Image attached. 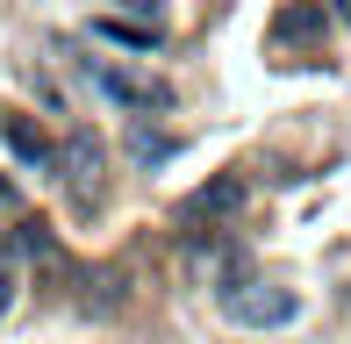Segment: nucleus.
<instances>
[{"label":"nucleus","mask_w":351,"mask_h":344,"mask_svg":"<svg viewBox=\"0 0 351 344\" xmlns=\"http://www.w3.org/2000/svg\"><path fill=\"white\" fill-rule=\"evenodd\" d=\"M14 251H22V258H43V265H58V237H51V223H22V230H14Z\"/></svg>","instance_id":"6e6552de"},{"label":"nucleus","mask_w":351,"mask_h":344,"mask_svg":"<svg viewBox=\"0 0 351 344\" xmlns=\"http://www.w3.org/2000/svg\"><path fill=\"white\" fill-rule=\"evenodd\" d=\"M222 308H230V323H244V330H287V323L301 316L294 287H265V280L230 287V294H222Z\"/></svg>","instance_id":"f257e3e1"},{"label":"nucleus","mask_w":351,"mask_h":344,"mask_svg":"<svg viewBox=\"0 0 351 344\" xmlns=\"http://www.w3.org/2000/svg\"><path fill=\"white\" fill-rule=\"evenodd\" d=\"M0 208H14V180H0Z\"/></svg>","instance_id":"f8f14e48"},{"label":"nucleus","mask_w":351,"mask_h":344,"mask_svg":"<svg viewBox=\"0 0 351 344\" xmlns=\"http://www.w3.org/2000/svg\"><path fill=\"white\" fill-rule=\"evenodd\" d=\"M101 165H108V151H101V136H93V130H72L65 144H58V180H65L79 201L101 194Z\"/></svg>","instance_id":"7ed1b4c3"},{"label":"nucleus","mask_w":351,"mask_h":344,"mask_svg":"<svg viewBox=\"0 0 351 344\" xmlns=\"http://www.w3.org/2000/svg\"><path fill=\"white\" fill-rule=\"evenodd\" d=\"M244 201H251V186L237 180V172H215V180H201L194 194L180 201V215L186 223H230V215H244Z\"/></svg>","instance_id":"20e7f679"},{"label":"nucleus","mask_w":351,"mask_h":344,"mask_svg":"<svg viewBox=\"0 0 351 344\" xmlns=\"http://www.w3.org/2000/svg\"><path fill=\"white\" fill-rule=\"evenodd\" d=\"M8 144H14V158H22V165H36V172H51V165H58V151L43 144L29 122H8Z\"/></svg>","instance_id":"0eeeda50"},{"label":"nucleus","mask_w":351,"mask_h":344,"mask_svg":"<svg viewBox=\"0 0 351 344\" xmlns=\"http://www.w3.org/2000/svg\"><path fill=\"white\" fill-rule=\"evenodd\" d=\"M130 151H136V165H165L172 151H180V136H158V130H130Z\"/></svg>","instance_id":"1a4fd4ad"},{"label":"nucleus","mask_w":351,"mask_h":344,"mask_svg":"<svg viewBox=\"0 0 351 344\" xmlns=\"http://www.w3.org/2000/svg\"><path fill=\"white\" fill-rule=\"evenodd\" d=\"M14 287H22V280H14V244L0 237V316L14 308Z\"/></svg>","instance_id":"9d476101"},{"label":"nucleus","mask_w":351,"mask_h":344,"mask_svg":"<svg viewBox=\"0 0 351 344\" xmlns=\"http://www.w3.org/2000/svg\"><path fill=\"white\" fill-rule=\"evenodd\" d=\"M93 36L122 43V51H158V22H122V14H101V22H93Z\"/></svg>","instance_id":"39448f33"},{"label":"nucleus","mask_w":351,"mask_h":344,"mask_svg":"<svg viewBox=\"0 0 351 344\" xmlns=\"http://www.w3.org/2000/svg\"><path fill=\"white\" fill-rule=\"evenodd\" d=\"M86 72H93V86H101L115 108H136V115H165L172 108L165 79H143V72H122V65H86Z\"/></svg>","instance_id":"f03ea898"},{"label":"nucleus","mask_w":351,"mask_h":344,"mask_svg":"<svg viewBox=\"0 0 351 344\" xmlns=\"http://www.w3.org/2000/svg\"><path fill=\"white\" fill-rule=\"evenodd\" d=\"M273 36L280 43H315V36H323V8H308V0H301V8H280L273 14Z\"/></svg>","instance_id":"423d86ee"},{"label":"nucleus","mask_w":351,"mask_h":344,"mask_svg":"<svg viewBox=\"0 0 351 344\" xmlns=\"http://www.w3.org/2000/svg\"><path fill=\"white\" fill-rule=\"evenodd\" d=\"M158 8L165 0H122V14H151V22H158Z\"/></svg>","instance_id":"9b49d317"}]
</instances>
